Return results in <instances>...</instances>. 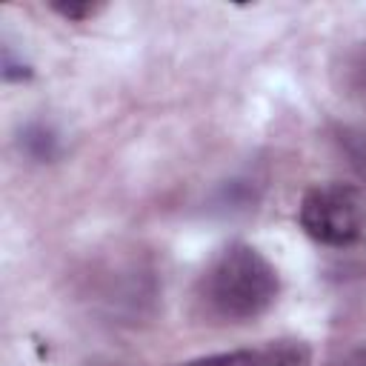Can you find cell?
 Wrapping results in <instances>:
<instances>
[{"label": "cell", "instance_id": "cell-3", "mask_svg": "<svg viewBox=\"0 0 366 366\" xmlns=\"http://www.w3.org/2000/svg\"><path fill=\"white\" fill-rule=\"evenodd\" d=\"M257 352L263 366H312V346L297 337L272 340Z\"/></svg>", "mask_w": 366, "mask_h": 366}, {"label": "cell", "instance_id": "cell-1", "mask_svg": "<svg viewBox=\"0 0 366 366\" xmlns=\"http://www.w3.org/2000/svg\"><path fill=\"white\" fill-rule=\"evenodd\" d=\"M280 292L277 269L249 243H229L200 277V300L209 315L246 323L260 317Z\"/></svg>", "mask_w": 366, "mask_h": 366}, {"label": "cell", "instance_id": "cell-6", "mask_svg": "<svg viewBox=\"0 0 366 366\" xmlns=\"http://www.w3.org/2000/svg\"><path fill=\"white\" fill-rule=\"evenodd\" d=\"M343 366H366V349H357V352H352V355L343 360Z\"/></svg>", "mask_w": 366, "mask_h": 366}, {"label": "cell", "instance_id": "cell-2", "mask_svg": "<svg viewBox=\"0 0 366 366\" xmlns=\"http://www.w3.org/2000/svg\"><path fill=\"white\" fill-rule=\"evenodd\" d=\"M303 232L323 246H349L366 229V189L346 180L312 186L297 209Z\"/></svg>", "mask_w": 366, "mask_h": 366}, {"label": "cell", "instance_id": "cell-5", "mask_svg": "<svg viewBox=\"0 0 366 366\" xmlns=\"http://www.w3.org/2000/svg\"><path fill=\"white\" fill-rule=\"evenodd\" d=\"M49 9L66 20H89V17L103 11V3H92V0H86V3H49Z\"/></svg>", "mask_w": 366, "mask_h": 366}, {"label": "cell", "instance_id": "cell-4", "mask_svg": "<svg viewBox=\"0 0 366 366\" xmlns=\"http://www.w3.org/2000/svg\"><path fill=\"white\" fill-rule=\"evenodd\" d=\"M183 366H263L260 363V352L254 349H237V352H220V355H206V357H194L186 360Z\"/></svg>", "mask_w": 366, "mask_h": 366}]
</instances>
